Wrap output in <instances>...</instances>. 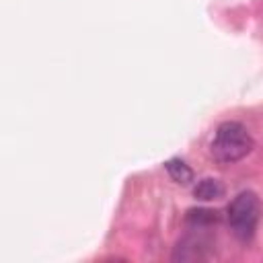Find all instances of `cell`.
<instances>
[{"label":"cell","instance_id":"cell-1","mask_svg":"<svg viewBox=\"0 0 263 263\" xmlns=\"http://www.w3.org/2000/svg\"><path fill=\"white\" fill-rule=\"evenodd\" d=\"M253 146L255 142L242 123L224 121L216 127V134L210 142V154L220 164H234L242 160L253 150Z\"/></svg>","mask_w":263,"mask_h":263},{"label":"cell","instance_id":"cell-2","mask_svg":"<svg viewBox=\"0 0 263 263\" xmlns=\"http://www.w3.org/2000/svg\"><path fill=\"white\" fill-rule=\"evenodd\" d=\"M228 224L232 234L247 242L255 236L259 218H261V201L257 197V193L253 191H240L230 203H228Z\"/></svg>","mask_w":263,"mask_h":263},{"label":"cell","instance_id":"cell-3","mask_svg":"<svg viewBox=\"0 0 263 263\" xmlns=\"http://www.w3.org/2000/svg\"><path fill=\"white\" fill-rule=\"evenodd\" d=\"M193 197L199 199V201H214V199H220L224 197V185L214 179V177H205L201 181L195 183L193 187Z\"/></svg>","mask_w":263,"mask_h":263},{"label":"cell","instance_id":"cell-4","mask_svg":"<svg viewBox=\"0 0 263 263\" xmlns=\"http://www.w3.org/2000/svg\"><path fill=\"white\" fill-rule=\"evenodd\" d=\"M164 168H166V173L171 175V179H173L175 183H179V185H189V183L193 181V171H191V166H189L185 160H181V158H171V160H166V162H164Z\"/></svg>","mask_w":263,"mask_h":263},{"label":"cell","instance_id":"cell-5","mask_svg":"<svg viewBox=\"0 0 263 263\" xmlns=\"http://www.w3.org/2000/svg\"><path fill=\"white\" fill-rule=\"evenodd\" d=\"M218 212H210V210H189L187 212V222L193 228H201V226H210L214 222H218Z\"/></svg>","mask_w":263,"mask_h":263}]
</instances>
